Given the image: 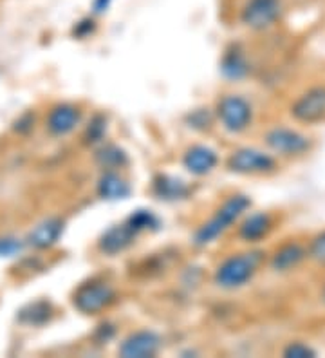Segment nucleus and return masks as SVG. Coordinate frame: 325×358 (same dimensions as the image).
I'll list each match as a JSON object with an SVG mask.
<instances>
[{
  "label": "nucleus",
  "mask_w": 325,
  "mask_h": 358,
  "mask_svg": "<svg viewBox=\"0 0 325 358\" xmlns=\"http://www.w3.org/2000/svg\"><path fill=\"white\" fill-rule=\"evenodd\" d=\"M252 208V199L244 194H233L222 203L219 208L215 210V214L201 224L197 230L194 231L192 243L197 248H204L215 243L219 237H222L226 231L230 230L231 224L237 223L238 219L246 214L247 210Z\"/></svg>",
  "instance_id": "obj_1"
},
{
  "label": "nucleus",
  "mask_w": 325,
  "mask_h": 358,
  "mask_svg": "<svg viewBox=\"0 0 325 358\" xmlns=\"http://www.w3.org/2000/svg\"><path fill=\"white\" fill-rule=\"evenodd\" d=\"M264 255L262 250H250V252L226 257L217 266L215 273H213V282L217 288L228 289V292L243 288L252 282L253 277L257 275L260 264L264 261Z\"/></svg>",
  "instance_id": "obj_2"
},
{
  "label": "nucleus",
  "mask_w": 325,
  "mask_h": 358,
  "mask_svg": "<svg viewBox=\"0 0 325 358\" xmlns=\"http://www.w3.org/2000/svg\"><path fill=\"white\" fill-rule=\"evenodd\" d=\"M117 293L107 280L92 279L83 282L73 295V306L83 315H100L113 306Z\"/></svg>",
  "instance_id": "obj_3"
},
{
  "label": "nucleus",
  "mask_w": 325,
  "mask_h": 358,
  "mask_svg": "<svg viewBox=\"0 0 325 358\" xmlns=\"http://www.w3.org/2000/svg\"><path fill=\"white\" fill-rule=\"evenodd\" d=\"M215 118L230 134H240L253 123V105L240 94H226L217 101Z\"/></svg>",
  "instance_id": "obj_4"
},
{
  "label": "nucleus",
  "mask_w": 325,
  "mask_h": 358,
  "mask_svg": "<svg viewBox=\"0 0 325 358\" xmlns=\"http://www.w3.org/2000/svg\"><path fill=\"white\" fill-rule=\"evenodd\" d=\"M226 166L235 174L262 176L277 171V159L273 154L257 149V147H240L230 154Z\"/></svg>",
  "instance_id": "obj_5"
},
{
  "label": "nucleus",
  "mask_w": 325,
  "mask_h": 358,
  "mask_svg": "<svg viewBox=\"0 0 325 358\" xmlns=\"http://www.w3.org/2000/svg\"><path fill=\"white\" fill-rule=\"evenodd\" d=\"M284 15V0H246L240 8V24L252 31L273 27Z\"/></svg>",
  "instance_id": "obj_6"
},
{
  "label": "nucleus",
  "mask_w": 325,
  "mask_h": 358,
  "mask_svg": "<svg viewBox=\"0 0 325 358\" xmlns=\"http://www.w3.org/2000/svg\"><path fill=\"white\" fill-rule=\"evenodd\" d=\"M264 143L277 156H302L311 150L312 143L308 136L289 127H273L264 134Z\"/></svg>",
  "instance_id": "obj_7"
},
{
  "label": "nucleus",
  "mask_w": 325,
  "mask_h": 358,
  "mask_svg": "<svg viewBox=\"0 0 325 358\" xmlns=\"http://www.w3.org/2000/svg\"><path fill=\"white\" fill-rule=\"evenodd\" d=\"M291 116L300 123L315 125L325 120V85H315L291 105Z\"/></svg>",
  "instance_id": "obj_8"
},
{
  "label": "nucleus",
  "mask_w": 325,
  "mask_h": 358,
  "mask_svg": "<svg viewBox=\"0 0 325 358\" xmlns=\"http://www.w3.org/2000/svg\"><path fill=\"white\" fill-rule=\"evenodd\" d=\"M83 113L78 105L74 103H58L55 105L48 114L45 129L55 138H64L71 134L82 125Z\"/></svg>",
  "instance_id": "obj_9"
},
{
  "label": "nucleus",
  "mask_w": 325,
  "mask_h": 358,
  "mask_svg": "<svg viewBox=\"0 0 325 358\" xmlns=\"http://www.w3.org/2000/svg\"><path fill=\"white\" fill-rule=\"evenodd\" d=\"M159 350L161 336L152 329H139L123 338L117 353L123 358H152Z\"/></svg>",
  "instance_id": "obj_10"
},
{
  "label": "nucleus",
  "mask_w": 325,
  "mask_h": 358,
  "mask_svg": "<svg viewBox=\"0 0 325 358\" xmlns=\"http://www.w3.org/2000/svg\"><path fill=\"white\" fill-rule=\"evenodd\" d=\"M181 163L185 171L192 176L203 178L215 171V166L219 165V154L208 145H192L182 154Z\"/></svg>",
  "instance_id": "obj_11"
},
{
  "label": "nucleus",
  "mask_w": 325,
  "mask_h": 358,
  "mask_svg": "<svg viewBox=\"0 0 325 358\" xmlns=\"http://www.w3.org/2000/svg\"><path fill=\"white\" fill-rule=\"evenodd\" d=\"M136 237L138 234L127 223L114 224L101 234V237L98 239V250L107 257H116L134 245Z\"/></svg>",
  "instance_id": "obj_12"
},
{
  "label": "nucleus",
  "mask_w": 325,
  "mask_h": 358,
  "mask_svg": "<svg viewBox=\"0 0 325 358\" xmlns=\"http://www.w3.org/2000/svg\"><path fill=\"white\" fill-rule=\"evenodd\" d=\"M64 230L65 221L62 217L52 215V217L43 219L27 234L26 245L35 250H49L60 241V237L64 236Z\"/></svg>",
  "instance_id": "obj_13"
},
{
  "label": "nucleus",
  "mask_w": 325,
  "mask_h": 358,
  "mask_svg": "<svg viewBox=\"0 0 325 358\" xmlns=\"http://www.w3.org/2000/svg\"><path fill=\"white\" fill-rule=\"evenodd\" d=\"M150 190L152 196L165 203L185 201L192 194L190 185L185 183L182 179L175 178V176L168 174H157L156 178L152 179Z\"/></svg>",
  "instance_id": "obj_14"
},
{
  "label": "nucleus",
  "mask_w": 325,
  "mask_h": 358,
  "mask_svg": "<svg viewBox=\"0 0 325 358\" xmlns=\"http://www.w3.org/2000/svg\"><path fill=\"white\" fill-rule=\"evenodd\" d=\"M305 259H308V248L300 245V243H296V241H291V243L282 245L271 255L269 266H271L273 271H277V273H287V271L298 268Z\"/></svg>",
  "instance_id": "obj_15"
},
{
  "label": "nucleus",
  "mask_w": 325,
  "mask_h": 358,
  "mask_svg": "<svg viewBox=\"0 0 325 358\" xmlns=\"http://www.w3.org/2000/svg\"><path fill=\"white\" fill-rule=\"evenodd\" d=\"M130 185L117 171H103L96 183V192L105 201H122L130 196Z\"/></svg>",
  "instance_id": "obj_16"
},
{
  "label": "nucleus",
  "mask_w": 325,
  "mask_h": 358,
  "mask_svg": "<svg viewBox=\"0 0 325 358\" xmlns=\"http://www.w3.org/2000/svg\"><path fill=\"white\" fill-rule=\"evenodd\" d=\"M273 230V219L266 212H257V214L247 215L240 227H238V239L244 243H259L264 237L269 236V231Z\"/></svg>",
  "instance_id": "obj_17"
},
{
  "label": "nucleus",
  "mask_w": 325,
  "mask_h": 358,
  "mask_svg": "<svg viewBox=\"0 0 325 358\" xmlns=\"http://www.w3.org/2000/svg\"><path fill=\"white\" fill-rule=\"evenodd\" d=\"M221 73L226 80H231V82H238L250 75V62L238 45H233L224 52L221 60Z\"/></svg>",
  "instance_id": "obj_18"
},
{
  "label": "nucleus",
  "mask_w": 325,
  "mask_h": 358,
  "mask_svg": "<svg viewBox=\"0 0 325 358\" xmlns=\"http://www.w3.org/2000/svg\"><path fill=\"white\" fill-rule=\"evenodd\" d=\"M52 304L49 301L29 302L17 315V320L27 328H40L52 319Z\"/></svg>",
  "instance_id": "obj_19"
},
{
  "label": "nucleus",
  "mask_w": 325,
  "mask_h": 358,
  "mask_svg": "<svg viewBox=\"0 0 325 358\" xmlns=\"http://www.w3.org/2000/svg\"><path fill=\"white\" fill-rule=\"evenodd\" d=\"M94 162L103 171H117L129 165V156L117 145H100V149L94 152Z\"/></svg>",
  "instance_id": "obj_20"
},
{
  "label": "nucleus",
  "mask_w": 325,
  "mask_h": 358,
  "mask_svg": "<svg viewBox=\"0 0 325 358\" xmlns=\"http://www.w3.org/2000/svg\"><path fill=\"white\" fill-rule=\"evenodd\" d=\"M127 224H129L132 230L136 231V234H141V231H154L159 228V219H157V215L154 214V212H150V210H143L139 208L136 210V212H132V214L127 217L125 221Z\"/></svg>",
  "instance_id": "obj_21"
},
{
  "label": "nucleus",
  "mask_w": 325,
  "mask_h": 358,
  "mask_svg": "<svg viewBox=\"0 0 325 358\" xmlns=\"http://www.w3.org/2000/svg\"><path fill=\"white\" fill-rule=\"evenodd\" d=\"M107 136V118L103 114H96L94 118L89 122V125L85 127V132H83V141L87 145H101Z\"/></svg>",
  "instance_id": "obj_22"
},
{
  "label": "nucleus",
  "mask_w": 325,
  "mask_h": 358,
  "mask_svg": "<svg viewBox=\"0 0 325 358\" xmlns=\"http://www.w3.org/2000/svg\"><path fill=\"white\" fill-rule=\"evenodd\" d=\"M308 257L317 262V264L325 266V230L311 239L308 246Z\"/></svg>",
  "instance_id": "obj_23"
},
{
  "label": "nucleus",
  "mask_w": 325,
  "mask_h": 358,
  "mask_svg": "<svg viewBox=\"0 0 325 358\" xmlns=\"http://www.w3.org/2000/svg\"><path fill=\"white\" fill-rule=\"evenodd\" d=\"M282 355L286 358H315L317 357V351L312 350L311 345L305 344V342H289V344L284 348Z\"/></svg>",
  "instance_id": "obj_24"
},
{
  "label": "nucleus",
  "mask_w": 325,
  "mask_h": 358,
  "mask_svg": "<svg viewBox=\"0 0 325 358\" xmlns=\"http://www.w3.org/2000/svg\"><path fill=\"white\" fill-rule=\"evenodd\" d=\"M96 29H98V22H96L94 15H91V17L82 18V20H78V22L74 24L73 35L80 40H85L89 38V36L94 35Z\"/></svg>",
  "instance_id": "obj_25"
},
{
  "label": "nucleus",
  "mask_w": 325,
  "mask_h": 358,
  "mask_svg": "<svg viewBox=\"0 0 325 358\" xmlns=\"http://www.w3.org/2000/svg\"><path fill=\"white\" fill-rule=\"evenodd\" d=\"M26 241L17 237H0V257H15L24 250Z\"/></svg>",
  "instance_id": "obj_26"
},
{
  "label": "nucleus",
  "mask_w": 325,
  "mask_h": 358,
  "mask_svg": "<svg viewBox=\"0 0 325 358\" xmlns=\"http://www.w3.org/2000/svg\"><path fill=\"white\" fill-rule=\"evenodd\" d=\"M188 125H190L192 129H197V131H206V129L212 125V114L208 113V110L204 109H197V110H192L190 114H188Z\"/></svg>",
  "instance_id": "obj_27"
},
{
  "label": "nucleus",
  "mask_w": 325,
  "mask_h": 358,
  "mask_svg": "<svg viewBox=\"0 0 325 358\" xmlns=\"http://www.w3.org/2000/svg\"><path fill=\"white\" fill-rule=\"evenodd\" d=\"M114 0H92L91 2V13L96 18L103 17L105 13H108V9L113 8Z\"/></svg>",
  "instance_id": "obj_28"
},
{
  "label": "nucleus",
  "mask_w": 325,
  "mask_h": 358,
  "mask_svg": "<svg viewBox=\"0 0 325 358\" xmlns=\"http://www.w3.org/2000/svg\"><path fill=\"white\" fill-rule=\"evenodd\" d=\"M33 123H35V116H33L31 113L24 114V116H20V118L15 122V131L20 132V134H24V132H27L33 129Z\"/></svg>",
  "instance_id": "obj_29"
},
{
  "label": "nucleus",
  "mask_w": 325,
  "mask_h": 358,
  "mask_svg": "<svg viewBox=\"0 0 325 358\" xmlns=\"http://www.w3.org/2000/svg\"><path fill=\"white\" fill-rule=\"evenodd\" d=\"M320 299H322V302L325 304V286H324V289H322V293H320Z\"/></svg>",
  "instance_id": "obj_30"
}]
</instances>
